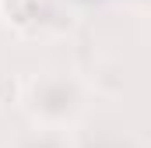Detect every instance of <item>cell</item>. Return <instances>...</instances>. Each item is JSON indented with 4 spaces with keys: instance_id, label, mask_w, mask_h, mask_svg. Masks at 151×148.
<instances>
[{
    "instance_id": "5b68a950",
    "label": "cell",
    "mask_w": 151,
    "mask_h": 148,
    "mask_svg": "<svg viewBox=\"0 0 151 148\" xmlns=\"http://www.w3.org/2000/svg\"><path fill=\"white\" fill-rule=\"evenodd\" d=\"M91 148H130V141H119V138H113V141H99V145Z\"/></svg>"
},
{
    "instance_id": "7a4b0ae2",
    "label": "cell",
    "mask_w": 151,
    "mask_h": 148,
    "mask_svg": "<svg viewBox=\"0 0 151 148\" xmlns=\"http://www.w3.org/2000/svg\"><path fill=\"white\" fill-rule=\"evenodd\" d=\"M42 14H46V0H0V18L18 32L35 28Z\"/></svg>"
},
{
    "instance_id": "6da1fadb",
    "label": "cell",
    "mask_w": 151,
    "mask_h": 148,
    "mask_svg": "<svg viewBox=\"0 0 151 148\" xmlns=\"http://www.w3.org/2000/svg\"><path fill=\"white\" fill-rule=\"evenodd\" d=\"M25 102L39 127L67 131V123H74L84 110V85L70 71H46L28 81Z\"/></svg>"
},
{
    "instance_id": "277c9868",
    "label": "cell",
    "mask_w": 151,
    "mask_h": 148,
    "mask_svg": "<svg viewBox=\"0 0 151 148\" xmlns=\"http://www.w3.org/2000/svg\"><path fill=\"white\" fill-rule=\"evenodd\" d=\"M21 99V81L14 74H0V106H14Z\"/></svg>"
},
{
    "instance_id": "3957f363",
    "label": "cell",
    "mask_w": 151,
    "mask_h": 148,
    "mask_svg": "<svg viewBox=\"0 0 151 148\" xmlns=\"http://www.w3.org/2000/svg\"><path fill=\"white\" fill-rule=\"evenodd\" d=\"M14 148H74L67 131H53V127H35V131H25Z\"/></svg>"
}]
</instances>
